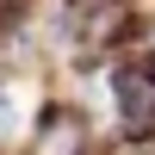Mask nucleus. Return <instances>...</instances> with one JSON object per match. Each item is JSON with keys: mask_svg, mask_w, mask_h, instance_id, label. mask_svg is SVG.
<instances>
[{"mask_svg": "<svg viewBox=\"0 0 155 155\" xmlns=\"http://www.w3.org/2000/svg\"><path fill=\"white\" fill-rule=\"evenodd\" d=\"M44 106H50V87H37V74H25V68L0 74V149L6 155L25 149V137H31V124H37Z\"/></svg>", "mask_w": 155, "mask_h": 155, "instance_id": "obj_1", "label": "nucleus"}]
</instances>
